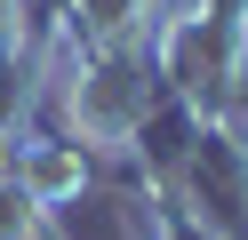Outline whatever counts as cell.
Instances as JSON below:
<instances>
[{"label":"cell","instance_id":"obj_1","mask_svg":"<svg viewBox=\"0 0 248 240\" xmlns=\"http://www.w3.org/2000/svg\"><path fill=\"white\" fill-rule=\"evenodd\" d=\"M152 96H160V56H152V40L80 48L72 88H64V128L88 144V152H120V144L136 136V120L152 112Z\"/></svg>","mask_w":248,"mask_h":240},{"label":"cell","instance_id":"obj_2","mask_svg":"<svg viewBox=\"0 0 248 240\" xmlns=\"http://www.w3.org/2000/svg\"><path fill=\"white\" fill-rule=\"evenodd\" d=\"M200 240H248V128L240 120H208L184 152L168 200Z\"/></svg>","mask_w":248,"mask_h":240},{"label":"cell","instance_id":"obj_3","mask_svg":"<svg viewBox=\"0 0 248 240\" xmlns=\"http://www.w3.org/2000/svg\"><path fill=\"white\" fill-rule=\"evenodd\" d=\"M40 216H48V208L24 192V176H16V168H0V240H24Z\"/></svg>","mask_w":248,"mask_h":240},{"label":"cell","instance_id":"obj_4","mask_svg":"<svg viewBox=\"0 0 248 240\" xmlns=\"http://www.w3.org/2000/svg\"><path fill=\"white\" fill-rule=\"evenodd\" d=\"M232 24H240V32H248V0H232Z\"/></svg>","mask_w":248,"mask_h":240}]
</instances>
